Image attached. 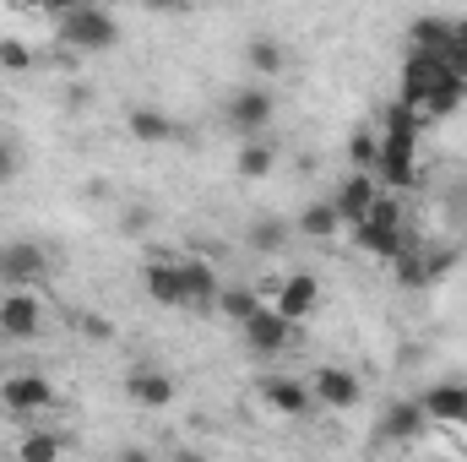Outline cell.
I'll use <instances>...</instances> for the list:
<instances>
[{
	"mask_svg": "<svg viewBox=\"0 0 467 462\" xmlns=\"http://www.w3.org/2000/svg\"><path fill=\"white\" fill-rule=\"evenodd\" d=\"M386 115V136H380V158H375V174H380V185L386 191H408V180H413V142H419V110L413 104H386L380 110Z\"/></svg>",
	"mask_w": 467,
	"mask_h": 462,
	"instance_id": "6da1fadb",
	"label": "cell"
},
{
	"mask_svg": "<svg viewBox=\"0 0 467 462\" xmlns=\"http://www.w3.org/2000/svg\"><path fill=\"white\" fill-rule=\"evenodd\" d=\"M60 38L77 49V55H104L119 44V22L104 11V5H71L60 16Z\"/></svg>",
	"mask_w": 467,
	"mask_h": 462,
	"instance_id": "7a4b0ae2",
	"label": "cell"
},
{
	"mask_svg": "<svg viewBox=\"0 0 467 462\" xmlns=\"http://www.w3.org/2000/svg\"><path fill=\"white\" fill-rule=\"evenodd\" d=\"M353 234H358V245L375 250V256H397V250L408 245V234H402V213H397V202H386V196H375V207L353 224Z\"/></svg>",
	"mask_w": 467,
	"mask_h": 462,
	"instance_id": "3957f363",
	"label": "cell"
},
{
	"mask_svg": "<svg viewBox=\"0 0 467 462\" xmlns=\"http://www.w3.org/2000/svg\"><path fill=\"white\" fill-rule=\"evenodd\" d=\"M239 332H244V343L255 348V353H283L288 338H294V321H288L277 305H255V310L239 321Z\"/></svg>",
	"mask_w": 467,
	"mask_h": 462,
	"instance_id": "277c9868",
	"label": "cell"
},
{
	"mask_svg": "<svg viewBox=\"0 0 467 462\" xmlns=\"http://www.w3.org/2000/svg\"><path fill=\"white\" fill-rule=\"evenodd\" d=\"M272 115H277V99L266 88H239L229 99V110H223L229 131H239V136H261L272 125Z\"/></svg>",
	"mask_w": 467,
	"mask_h": 462,
	"instance_id": "5b68a950",
	"label": "cell"
},
{
	"mask_svg": "<svg viewBox=\"0 0 467 462\" xmlns=\"http://www.w3.org/2000/svg\"><path fill=\"white\" fill-rule=\"evenodd\" d=\"M0 332L16 338V343H33V338L44 332V310H38V299H33L27 289L0 294Z\"/></svg>",
	"mask_w": 467,
	"mask_h": 462,
	"instance_id": "8992f818",
	"label": "cell"
},
{
	"mask_svg": "<svg viewBox=\"0 0 467 462\" xmlns=\"http://www.w3.org/2000/svg\"><path fill=\"white\" fill-rule=\"evenodd\" d=\"M441 77H446V60H441V55H430V49H408V60H402V88H397V99L419 110V104H424V93H430V88H435Z\"/></svg>",
	"mask_w": 467,
	"mask_h": 462,
	"instance_id": "52a82bcc",
	"label": "cell"
},
{
	"mask_svg": "<svg viewBox=\"0 0 467 462\" xmlns=\"http://www.w3.org/2000/svg\"><path fill=\"white\" fill-rule=\"evenodd\" d=\"M0 403L22 419V414H44V408H55V386L44 381V375H5L0 381Z\"/></svg>",
	"mask_w": 467,
	"mask_h": 462,
	"instance_id": "ba28073f",
	"label": "cell"
},
{
	"mask_svg": "<svg viewBox=\"0 0 467 462\" xmlns=\"http://www.w3.org/2000/svg\"><path fill=\"white\" fill-rule=\"evenodd\" d=\"M310 392H316V403H321V408H358V403H364L358 375L343 370V364H321V370H316V381H310Z\"/></svg>",
	"mask_w": 467,
	"mask_h": 462,
	"instance_id": "9c48e42d",
	"label": "cell"
},
{
	"mask_svg": "<svg viewBox=\"0 0 467 462\" xmlns=\"http://www.w3.org/2000/svg\"><path fill=\"white\" fill-rule=\"evenodd\" d=\"M44 278H49L44 245H33V239L5 245V283H11V289H33V283H44Z\"/></svg>",
	"mask_w": 467,
	"mask_h": 462,
	"instance_id": "30bf717a",
	"label": "cell"
},
{
	"mask_svg": "<svg viewBox=\"0 0 467 462\" xmlns=\"http://www.w3.org/2000/svg\"><path fill=\"white\" fill-rule=\"evenodd\" d=\"M316 305H321V283L310 278V272H294V278H283L277 283V310L299 327L305 316H316Z\"/></svg>",
	"mask_w": 467,
	"mask_h": 462,
	"instance_id": "8fae6325",
	"label": "cell"
},
{
	"mask_svg": "<svg viewBox=\"0 0 467 462\" xmlns=\"http://www.w3.org/2000/svg\"><path fill=\"white\" fill-rule=\"evenodd\" d=\"M261 397H266L283 419H305V414L316 408V392H310V386H299L294 375H266V381H261Z\"/></svg>",
	"mask_w": 467,
	"mask_h": 462,
	"instance_id": "7c38bea8",
	"label": "cell"
},
{
	"mask_svg": "<svg viewBox=\"0 0 467 462\" xmlns=\"http://www.w3.org/2000/svg\"><path fill=\"white\" fill-rule=\"evenodd\" d=\"M141 283H147V299H158V305H191L185 272H180L174 261H147V267H141Z\"/></svg>",
	"mask_w": 467,
	"mask_h": 462,
	"instance_id": "4fadbf2b",
	"label": "cell"
},
{
	"mask_svg": "<svg viewBox=\"0 0 467 462\" xmlns=\"http://www.w3.org/2000/svg\"><path fill=\"white\" fill-rule=\"evenodd\" d=\"M375 196H380V185L369 180V169H353L348 180L337 185V196H332V202H337V213H343V224H358V218H364V213L375 207Z\"/></svg>",
	"mask_w": 467,
	"mask_h": 462,
	"instance_id": "5bb4252c",
	"label": "cell"
},
{
	"mask_svg": "<svg viewBox=\"0 0 467 462\" xmlns=\"http://www.w3.org/2000/svg\"><path fill=\"white\" fill-rule=\"evenodd\" d=\"M125 397L141 403V408H169L174 403V381L163 370H130L125 375Z\"/></svg>",
	"mask_w": 467,
	"mask_h": 462,
	"instance_id": "9a60e30c",
	"label": "cell"
},
{
	"mask_svg": "<svg viewBox=\"0 0 467 462\" xmlns=\"http://www.w3.org/2000/svg\"><path fill=\"white\" fill-rule=\"evenodd\" d=\"M419 403H424V414H430V419H441V425H467V386L441 381V386H430Z\"/></svg>",
	"mask_w": 467,
	"mask_h": 462,
	"instance_id": "2e32d148",
	"label": "cell"
},
{
	"mask_svg": "<svg viewBox=\"0 0 467 462\" xmlns=\"http://www.w3.org/2000/svg\"><path fill=\"white\" fill-rule=\"evenodd\" d=\"M462 99H467V77H451V71H446V77L424 93L419 115H424V120H446V115H457V110H462Z\"/></svg>",
	"mask_w": 467,
	"mask_h": 462,
	"instance_id": "e0dca14e",
	"label": "cell"
},
{
	"mask_svg": "<svg viewBox=\"0 0 467 462\" xmlns=\"http://www.w3.org/2000/svg\"><path fill=\"white\" fill-rule=\"evenodd\" d=\"M408 38H413V49L446 55V49L457 44V22H446V16H419V22L408 27Z\"/></svg>",
	"mask_w": 467,
	"mask_h": 462,
	"instance_id": "ac0fdd59",
	"label": "cell"
},
{
	"mask_svg": "<svg viewBox=\"0 0 467 462\" xmlns=\"http://www.w3.org/2000/svg\"><path fill=\"white\" fill-rule=\"evenodd\" d=\"M234 169H239L244 180H266V174L277 169V147H272L266 136H250V142L239 147V158H234Z\"/></svg>",
	"mask_w": 467,
	"mask_h": 462,
	"instance_id": "d6986e66",
	"label": "cell"
},
{
	"mask_svg": "<svg viewBox=\"0 0 467 462\" xmlns=\"http://www.w3.org/2000/svg\"><path fill=\"white\" fill-rule=\"evenodd\" d=\"M180 272H185V294H191V305H218V272H213V261H202V256H191V261H180Z\"/></svg>",
	"mask_w": 467,
	"mask_h": 462,
	"instance_id": "ffe728a7",
	"label": "cell"
},
{
	"mask_svg": "<svg viewBox=\"0 0 467 462\" xmlns=\"http://www.w3.org/2000/svg\"><path fill=\"white\" fill-rule=\"evenodd\" d=\"M424 419H430L424 403H391V408L380 414V436H386V441H408V436H419Z\"/></svg>",
	"mask_w": 467,
	"mask_h": 462,
	"instance_id": "44dd1931",
	"label": "cell"
},
{
	"mask_svg": "<svg viewBox=\"0 0 467 462\" xmlns=\"http://www.w3.org/2000/svg\"><path fill=\"white\" fill-rule=\"evenodd\" d=\"M125 125H130L136 142H169V136H174V120L163 115L158 104H136V110L125 115Z\"/></svg>",
	"mask_w": 467,
	"mask_h": 462,
	"instance_id": "7402d4cb",
	"label": "cell"
},
{
	"mask_svg": "<svg viewBox=\"0 0 467 462\" xmlns=\"http://www.w3.org/2000/svg\"><path fill=\"white\" fill-rule=\"evenodd\" d=\"M244 66H250L255 77H277V71L288 66V49H283L277 38H250V49H244Z\"/></svg>",
	"mask_w": 467,
	"mask_h": 462,
	"instance_id": "603a6c76",
	"label": "cell"
},
{
	"mask_svg": "<svg viewBox=\"0 0 467 462\" xmlns=\"http://www.w3.org/2000/svg\"><path fill=\"white\" fill-rule=\"evenodd\" d=\"M337 224H343L337 202H310V207H305V218H299V234H310V239H327V234H337Z\"/></svg>",
	"mask_w": 467,
	"mask_h": 462,
	"instance_id": "cb8c5ba5",
	"label": "cell"
},
{
	"mask_svg": "<svg viewBox=\"0 0 467 462\" xmlns=\"http://www.w3.org/2000/svg\"><path fill=\"white\" fill-rule=\"evenodd\" d=\"M283 218H272V213H266V218H255V224H250V229H244V245H250V250H261V256H272V250H283Z\"/></svg>",
	"mask_w": 467,
	"mask_h": 462,
	"instance_id": "d4e9b609",
	"label": "cell"
},
{
	"mask_svg": "<svg viewBox=\"0 0 467 462\" xmlns=\"http://www.w3.org/2000/svg\"><path fill=\"white\" fill-rule=\"evenodd\" d=\"M255 305H261V299H255V289H218V310H223L229 321H244Z\"/></svg>",
	"mask_w": 467,
	"mask_h": 462,
	"instance_id": "484cf974",
	"label": "cell"
},
{
	"mask_svg": "<svg viewBox=\"0 0 467 462\" xmlns=\"http://www.w3.org/2000/svg\"><path fill=\"white\" fill-rule=\"evenodd\" d=\"M375 158H380V136H369V131H353L348 163H353V169H375Z\"/></svg>",
	"mask_w": 467,
	"mask_h": 462,
	"instance_id": "4316f807",
	"label": "cell"
},
{
	"mask_svg": "<svg viewBox=\"0 0 467 462\" xmlns=\"http://www.w3.org/2000/svg\"><path fill=\"white\" fill-rule=\"evenodd\" d=\"M0 66L5 71H33V49L16 44V38H0Z\"/></svg>",
	"mask_w": 467,
	"mask_h": 462,
	"instance_id": "83f0119b",
	"label": "cell"
},
{
	"mask_svg": "<svg viewBox=\"0 0 467 462\" xmlns=\"http://www.w3.org/2000/svg\"><path fill=\"white\" fill-rule=\"evenodd\" d=\"M16 452H22V457H60V452H66V441H60V436H27Z\"/></svg>",
	"mask_w": 467,
	"mask_h": 462,
	"instance_id": "f1b7e54d",
	"label": "cell"
},
{
	"mask_svg": "<svg viewBox=\"0 0 467 462\" xmlns=\"http://www.w3.org/2000/svg\"><path fill=\"white\" fill-rule=\"evenodd\" d=\"M16 169H22V152H16L11 142H0V185H5V180H16Z\"/></svg>",
	"mask_w": 467,
	"mask_h": 462,
	"instance_id": "f546056e",
	"label": "cell"
},
{
	"mask_svg": "<svg viewBox=\"0 0 467 462\" xmlns=\"http://www.w3.org/2000/svg\"><path fill=\"white\" fill-rule=\"evenodd\" d=\"M125 229H130V234L152 229V207H130V213H125Z\"/></svg>",
	"mask_w": 467,
	"mask_h": 462,
	"instance_id": "4dcf8cb0",
	"label": "cell"
},
{
	"mask_svg": "<svg viewBox=\"0 0 467 462\" xmlns=\"http://www.w3.org/2000/svg\"><path fill=\"white\" fill-rule=\"evenodd\" d=\"M38 5H49V11H71V5H82V0H38Z\"/></svg>",
	"mask_w": 467,
	"mask_h": 462,
	"instance_id": "1f68e13d",
	"label": "cell"
},
{
	"mask_svg": "<svg viewBox=\"0 0 467 462\" xmlns=\"http://www.w3.org/2000/svg\"><path fill=\"white\" fill-rule=\"evenodd\" d=\"M180 0H147V11H174Z\"/></svg>",
	"mask_w": 467,
	"mask_h": 462,
	"instance_id": "d6a6232c",
	"label": "cell"
},
{
	"mask_svg": "<svg viewBox=\"0 0 467 462\" xmlns=\"http://www.w3.org/2000/svg\"><path fill=\"white\" fill-rule=\"evenodd\" d=\"M0 283H5V245H0Z\"/></svg>",
	"mask_w": 467,
	"mask_h": 462,
	"instance_id": "836d02e7",
	"label": "cell"
},
{
	"mask_svg": "<svg viewBox=\"0 0 467 462\" xmlns=\"http://www.w3.org/2000/svg\"><path fill=\"white\" fill-rule=\"evenodd\" d=\"M180 5H202V0H180Z\"/></svg>",
	"mask_w": 467,
	"mask_h": 462,
	"instance_id": "e575fe53",
	"label": "cell"
},
{
	"mask_svg": "<svg viewBox=\"0 0 467 462\" xmlns=\"http://www.w3.org/2000/svg\"><path fill=\"white\" fill-rule=\"evenodd\" d=\"M27 5H38V0H27Z\"/></svg>",
	"mask_w": 467,
	"mask_h": 462,
	"instance_id": "d590c367",
	"label": "cell"
}]
</instances>
